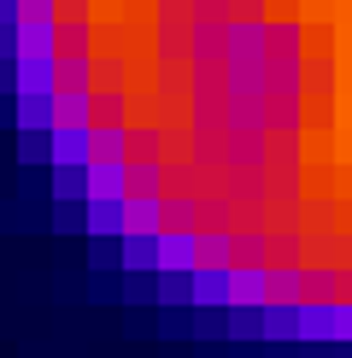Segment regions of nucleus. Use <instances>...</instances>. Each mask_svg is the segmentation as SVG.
Returning a JSON list of instances; mask_svg holds the SVG:
<instances>
[{
    "mask_svg": "<svg viewBox=\"0 0 352 358\" xmlns=\"http://www.w3.org/2000/svg\"><path fill=\"white\" fill-rule=\"evenodd\" d=\"M153 264L165 276H194L200 271V229H176V223H165V229L153 235Z\"/></svg>",
    "mask_w": 352,
    "mask_h": 358,
    "instance_id": "1",
    "label": "nucleus"
},
{
    "mask_svg": "<svg viewBox=\"0 0 352 358\" xmlns=\"http://www.w3.org/2000/svg\"><path fill=\"white\" fill-rule=\"evenodd\" d=\"M53 165L59 171L88 165V124H53Z\"/></svg>",
    "mask_w": 352,
    "mask_h": 358,
    "instance_id": "2",
    "label": "nucleus"
},
{
    "mask_svg": "<svg viewBox=\"0 0 352 358\" xmlns=\"http://www.w3.org/2000/svg\"><path fill=\"white\" fill-rule=\"evenodd\" d=\"M264 306L300 311L305 306V264H270V300H264Z\"/></svg>",
    "mask_w": 352,
    "mask_h": 358,
    "instance_id": "3",
    "label": "nucleus"
},
{
    "mask_svg": "<svg viewBox=\"0 0 352 358\" xmlns=\"http://www.w3.org/2000/svg\"><path fill=\"white\" fill-rule=\"evenodd\" d=\"M188 300H200V306H229V264H200L194 276H188Z\"/></svg>",
    "mask_w": 352,
    "mask_h": 358,
    "instance_id": "4",
    "label": "nucleus"
},
{
    "mask_svg": "<svg viewBox=\"0 0 352 358\" xmlns=\"http://www.w3.org/2000/svg\"><path fill=\"white\" fill-rule=\"evenodd\" d=\"M235 259V229L229 223H200V264H229Z\"/></svg>",
    "mask_w": 352,
    "mask_h": 358,
    "instance_id": "5",
    "label": "nucleus"
}]
</instances>
